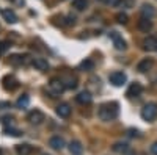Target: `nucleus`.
<instances>
[{
	"label": "nucleus",
	"mask_w": 157,
	"mask_h": 155,
	"mask_svg": "<svg viewBox=\"0 0 157 155\" xmlns=\"http://www.w3.org/2000/svg\"><path fill=\"white\" fill-rule=\"evenodd\" d=\"M69 152H71V155H82L83 153V146H82L80 141H77V139L71 141L69 143Z\"/></svg>",
	"instance_id": "ddd939ff"
},
{
	"label": "nucleus",
	"mask_w": 157,
	"mask_h": 155,
	"mask_svg": "<svg viewBox=\"0 0 157 155\" xmlns=\"http://www.w3.org/2000/svg\"><path fill=\"white\" fill-rule=\"evenodd\" d=\"M110 38H112V41H113V46L116 50H124L127 46H126V41L121 38V35L118 33V31H112L110 33Z\"/></svg>",
	"instance_id": "39448f33"
},
{
	"label": "nucleus",
	"mask_w": 157,
	"mask_h": 155,
	"mask_svg": "<svg viewBox=\"0 0 157 155\" xmlns=\"http://www.w3.org/2000/svg\"><path fill=\"white\" fill-rule=\"evenodd\" d=\"M75 86H77V79H75V77H72V79H69L68 88H75Z\"/></svg>",
	"instance_id": "c85d7f7f"
},
{
	"label": "nucleus",
	"mask_w": 157,
	"mask_h": 155,
	"mask_svg": "<svg viewBox=\"0 0 157 155\" xmlns=\"http://www.w3.org/2000/svg\"><path fill=\"white\" fill-rule=\"evenodd\" d=\"M29 102H30L29 96H27V94H22V96L17 99V107H19V108H27V107H29Z\"/></svg>",
	"instance_id": "5701e85b"
},
{
	"label": "nucleus",
	"mask_w": 157,
	"mask_h": 155,
	"mask_svg": "<svg viewBox=\"0 0 157 155\" xmlns=\"http://www.w3.org/2000/svg\"><path fill=\"white\" fill-rule=\"evenodd\" d=\"M3 86L6 91H13V89H16L17 88V80L14 79V77H5L3 79Z\"/></svg>",
	"instance_id": "f3484780"
},
{
	"label": "nucleus",
	"mask_w": 157,
	"mask_h": 155,
	"mask_svg": "<svg viewBox=\"0 0 157 155\" xmlns=\"http://www.w3.org/2000/svg\"><path fill=\"white\" fill-rule=\"evenodd\" d=\"M2 122L5 124V125H11V122H13V118H11V116H3V118H2Z\"/></svg>",
	"instance_id": "cd10ccee"
},
{
	"label": "nucleus",
	"mask_w": 157,
	"mask_h": 155,
	"mask_svg": "<svg viewBox=\"0 0 157 155\" xmlns=\"http://www.w3.org/2000/svg\"><path fill=\"white\" fill-rule=\"evenodd\" d=\"M143 47L148 52H155L157 50V38L155 36H148L145 41H143Z\"/></svg>",
	"instance_id": "9d476101"
},
{
	"label": "nucleus",
	"mask_w": 157,
	"mask_h": 155,
	"mask_svg": "<svg viewBox=\"0 0 157 155\" xmlns=\"http://www.w3.org/2000/svg\"><path fill=\"white\" fill-rule=\"evenodd\" d=\"M24 63H25V60L22 55H11L10 57V64H13V66H21Z\"/></svg>",
	"instance_id": "4be33fe9"
},
{
	"label": "nucleus",
	"mask_w": 157,
	"mask_h": 155,
	"mask_svg": "<svg viewBox=\"0 0 157 155\" xmlns=\"http://www.w3.org/2000/svg\"><path fill=\"white\" fill-rule=\"evenodd\" d=\"M32 66L35 69H38V71H47L49 69V63H47V60L38 57V58H33L32 60Z\"/></svg>",
	"instance_id": "f8f14e48"
},
{
	"label": "nucleus",
	"mask_w": 157,
	"mask_h": 155,
	"mask_svg": "<svg viewBox=\"0 0 157 155\" xmlns=\"http://www.w3.org/2000/svg\"><path fill=\"white\" fill-rule=\"evenodd\" d=\"M2 16H3V19H5L8 24H16V22H17V16H16V13L13 11V9H10V8L2 9Z\"/></svg>",
	"instance_id": "4468645a"
},
{
	"label": "nucleus",
	"mask_w": 157,
	"mask_h": 155,
	"mask_svg": "<svg viewBox=\"0 0 157 155\" xmlns=\"http://www.w3.org/2000/svg\"><path fill=\"white\" fill-rule=\"evenodd\" d=\"M44 155H49V153H44Z\"/></svg>",
	"instance_id": "72a5a7b5"
},
{
	"label": "nucleus",
	"mask_w": 157,
	"mask_h": 155,
	"mask_svg": "<svg viewBox=\"0 0 157 155\" xmlns=\"http://www.w3.org/2000/svg\"><path fill=\"white\" fill-rule=\"evenodd\" d=\"M93 68H94V63L91 61L90 58H86L85 61L80 63V69L82 71H93Z\"/></svg>",
	"instance_id": "393cba45"
},
{
	"label": "nucleus",
	"mask_w": 157,
	"mask_h": 155,
	"mask_svg": "<svg viewBox=\"0 0 157 155\" xmlns=\"http://www.w3.org/2000/svg\"><path fill=\"white\" fill-rule=\"evenodd\" d=\"M10 47H11V42L10 41H2V42H0V54H5Z\"/></svg>",
	"instance_id": "bb28decb"
},
{
	"label": "nucleus",
	"mask_w": 157,
	"mask_h": 155,
	"mask_svg": "<svg viewBox=\"0 0 157 155\" xmlns=\"http://www.w3.org/2000/svg\"><path fill=\"white\" fill-rule=\"evenodd\" d=\"M151 153L152 155H157V141H155V143H152V146H151Z\"/></svg>",
	"instance_id": "c756f323"
},
{
	"label": "nucleus",
	"mask_w": 157,
	"mask_h": 155,
	"mask_svg": "<svg viewBox=\"0 0 157 155\" xmlns=\"http://www.w3.org/2000/svg\"><path fill=\"white\" fill-rule=\"evenodd\" d=\"M27 119L32 122V124H41L43 121H44V114L39 111V110H33V111H30L29 113V116H27Z\"/></svg>",
	"instance_id": "1a4fd4ad"
},
{
	"label": "nucleus",
	"mask_w": 157,
	"mask_h": 155,
	"mask_svg": "<svg viewBox=\"0 0 157 155\" xmlns=\"http://www.w3.org/2000/svg\"><path fill=\"white\" fill-rule=\"evenodd\" d=\"M33 152V147L30 144H17L16 146V153L17 155H30Z\"/></svg>",
	"instance_id": "6ab92c4d"
},
{
	"label": "nucleus",
	"mask_w": 157,
	"mask_h": 155,
	"mask_svg": "<svg viewBox=\"0 0 157 155\" xmlns=\"http://www.w3.org/2000/svg\"><path fill=\"white\" fill-rule=\"evenodd\" d=\"M118 113H120V108H118V103L116 102H107V103H102L99 107V118L102 121H113Z\"/></svg>",
	"instance_id": "f257e3e1"
},
{
	"label": "nucleus",
	"mask_w": 157,
	"mask_h": 155,
	"mask_svg": "<svg viewBox=\"0 0 157 155\" xmlns=\"http://www.w3.org/2000/svg\"><path fill=\"white\" fill-rule=\"evenodd\" d=\"M109 80L113 86H123L127 80V77L124 72H120V71H116V72H112L110 77H109Z\"/></svg>",
	"instance_id": "20e7f679"
},
{
	"label": "nucleus",
	"mask_w": 157,
	"mask_h": 155,
	"mask_svg": "<svg viewBox=\"0 0 157 155\" xmlns=\"http://www.w3.org/2000/svg\"><path fill=\"white\" fill-rule=\"evenodd\" d=\"M115 19H116L118 24H127V20H129V17H127L126 13H118Z\"/></svg>",
	"instance_id": "a878e982"
},
{
	"label": "nucleus",
	"mask_w": 157,
	"mask_h": 155,
	"mask_svg": "<svg viewBox=\"0 0 157 155\" xmlns=\"http://www.w3.org/2000/svg\"><path fill=\"white\" fill-rule=\"evenodd\" d=\"M140 11H141V16H143V17H149V19H151V17L155 14V9H154V6H152V5H148V3L143 5Z\"/></svg>",
	"instance_id": "a211bd4d"
},
{
	"label": "nucleus",
	"mask_w": 157,
	"mask_h": 155,
	"mask_svg": "<svg viewBox=\"0 0 157 155\" xmlns=\"http://www.w3.org/2000/svg\"><path fill=\"white\" fill-rule=\"evenodd\" d=\"M115 5H116V6H121V5L124 6V5H127V2H126V0H116Z\"/></svg>",
	"instance_id": "7c9ffc66"
},
{
	"label": "nucleus",
	"mask_w": 157,
	"mask_h": 155,
	"mask_svg": "<svg viewBox=\"0 0 157 155\" xmlns=\"http://www.w3.org/2000/svg\"><path fill=\"white\" fill-rule=\"evenodd\" d=\"M13 2H14L17 6H24L25 5V0H13Z\"/></svg>",
	"instance_id": "2f4dec72"
},
{
	"label": "nucleus",
	"mask_w": 157,
	"mask_h": 155,
	"mask_svg": "<svg viewBox=\"0 0 157 155\" xmlns=\"http://www.w3.org/2000/svg\"><path fill=\"white\" fill-rule=\"evenodd\" d=\"M141 91H143V86L140 85V83H132V85H130L129 88H127V97H130V99H132V97H138L140 94H141Z\"/></svg>",
	"instance_id": "6e6552de"
},
{
	"label": "nucleus",
	"mask_w": 157,
	"mask_h": 155,
	"mask_svg": "<svg viewBox=\"0 0 157 155\" xmlns=\"http://www.w3.org/2000/svg\"><path fill=\"white\" fill-rule=\"evenodd\" d=\"M141 118L146 122L155 121V118H157V103H154V102L146 103V105L141 108Z\"/></svg>",
	"instance_id": "f03ea898"
},
{
	"label": "nucleus",
	"mask_w": 157,
	"mask_h": 155,
	"mask_svg": "<svg viewBox=\"0 0 157 155\" xmlns=\"http://www.w3.org/2000/svg\"><path fill=\"white\" fill-rule=\"evenodd\" d=\"M49 146L52 149H57V150H61L64 146H66V143H64V139L61 136H52L49 139Z\"/></svg>",
	"instance_id": "9b49d317"
},
{
	"label": "nucleus",
	"mask_w": 157,
	"mask_h": 155,
	"mask_svg": "<svg viewBox=\"0 0 157 155\" xmlns=\"http://www.w3.org/2000/svg\"><path fill=\"white\" fill-rule=\"evenodd\" d=\"M57 114L60 116V118H69L71 107L68 105V103H60V105L57 107Z\"/></svg>",
	"instance_id": "2eb2a0df"
},
{
	"label": "nucleus",
	"mask_w": 157,
	"mask_h": 155,
	"mask_svg": "<svg viewBox=\"0 0 157 155\" xmlns=\"http://www.w3.org/2000/svg\"><path fill=\"white\" fill-rule=\"evenodd\" d=\"M63 91H64L63 82L58 80V79H52L50 83H49V94H50L52 97H57V96H60Z\"/></svg>",
	"instance_id": "7ed1b4c3"
},
{
	"label": "nucleus",
	"mask_w": 157,
	"mask_h": 155,
	"mask_svg": "<svg viewBox=\"0 0 157 155\" xmlns=\"http://www.w3.org/2000/svg\"><path fill=\"white\" fill-rule=\"evenodd\" d=\"M151 28H152V20L149 17L141 16L140 20H138V30L143 31V33H148V31H151Z\"/></svg>",
	"instance_id": "0eeeda50"
},
{
	"label": "nucleus",
	"mask_w": 157,
	"mask_h": 155,
	"mask_svg": "<svg viewBox=\"0 0 157 155\" xmlns=\"http://www.w3.org/2000/svg\"><path fill=\"white\" fill-rule=\"evenodd\" d=\"M154 66V60L152 58H143L138 64H137V71L138 72H148L151 71Z\"/></svg>",
	"instance_id": "423d86ee"
},
{
	"label": "nucleus",
	"mask_w": 157,
	"mask_h": 155,
	"mask_svg": "<svg viewBox=\"0 0 157 155\" xmlns=\"http://www.w3.org/2000/svg\"><path fill=\"white\" fill-rule=\"evenodd\" d=\"M75 99H77L78 103H82V105H88V103H91V100H93V96L88 91H82V93H78V96Z\"/></svg>",
	"instance_id": "dca6fc26"
},
{
	"label": "nucleus",
	"mask_w": 157,
	"mask_h": 155,
	"mask_svg": "<svg viewBox=\"0 0 157 155\" xmlns=\"http://www.w3.org/2000/svg\"><path fill=\"white\" fill-rule=\"evenodd\" d=\"M113 150H115V152H118V153L126 155V153L130 150V147H129L126 143H115V144H113Z\"/></svg>",
	"instance_id": "aec40b11"
},
{
	"label": "nucleus",
	"mask_w": 157,
	"mask_h": 155,
	"mask_svg": "<svg viewBox=\"0 0 157 155\" xmlns=\"http://www.w3.org/2000/svg\"><path fill=\"white\" fill-rule=\"evenodd\" d=\"M72 8H75L77 11H83L85 8H88V0H72Z\"/></svg>",
	"instance_id": "412c9836"
},
{
	"label": "nucleus",
	"mask_w": 157,
	"mask_h": 155,
	"mask_svg": "<svg viewBox=\"0 0 157 155\" xmlns=\"http://www.w3.org/2000/svg\"><path fill=\"white\" fill-rule=\"evenodd\" d=\"M5 135H8V136H21L22 135V132L19 130V128H14V127H5Z\"/></svg>",
	"instance_id": "b1692460"
},
{
	"label": "nucleus",
	"mask_w": 157,
	"mask_h": 155,
	"mask_svg": "<svg viewBox=\"0 0 157 155\" xmlns=\"http://www.w3.org/2000/svg\"><path fill=\"white\" fill-rule=\"evenodd\" d=\"M129 136H138V132H137V130H135V132H134V130H129Z\"/></svg>",
	"instance_id": "473e14b6"
}]
</instances>
